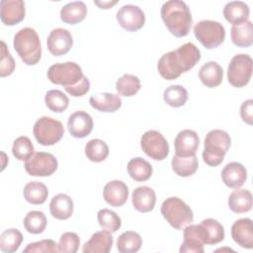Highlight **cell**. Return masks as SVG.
Wrapping results in <instances>:
<instances>
[{
  "label": "cell",
  "mask_w": 253,
  "mask_h": 253,
  "mask_svg": "<svg viewBox=\"0 0 253 253\" xmlns=\"http://www.w3.org/2000/svg\"><path fill=\"white\" fill-rule=\"evenodd\" d=\"M220 176L225 186L238 189L246 182L247 170L239 162H229L221 170Z\"/></svg>",
  "instance_id": "cell-19"
},
{
  "label": "cell",
  "mask_w": 253,
  "mask_h": 253,
  "mask_svg": "<svg viewBox=\"0 0 253 253\" xmlns=\"http://www.w3.org/2000/svg\"><path fill=\"white\" fill-rule=\"evenodd\" d=\"M253 62L250 55L239 53L234 55L227 67L228 82L236 88L246 86L252 76Z\"/></svg>",
  "instance_id": "cell-9"
},
{
  "label": "cell",
  "mask_w": 253,
  "mask_h": 253,
  "mask_svg": "<svg viewBox=\"0 0 253 253\" xmlns=\"http://www.w3.org/2000/svg\"><path fill=\"white\" fill-rule=\"evenodd\" d=\"M73 39L70 32L63 28L53 29L46 40V45L49 52L54 56L66 54L72 47Z\"/></svg>",
  "instance_id": "cell-13"
},
{
  "label": "cell",
  "mask_w": 253,
  "mask_h": 253,
  "mask_svg": "<svg viewBox=\"0 0 253 253\" xmlns=\"http://www.w3.org/2000/svg\"><path fill=\"white\" fill-rule=\"evenodd\" d=\"M25 18V3L23 0H1L0 19L7 26H14Z\"/></svg>",
  "instance_id": "cell-16"
},
{
  "label": "cell",
  "mask_w": 253,
  "mask_h": 253,
  "mask_svg": "<svg viewBox=\"0 0 253 253\" xmlns=\"http://www.w3.org/2000/svg\"><path fill=\"white\" fill-rule=\"evenodd\" d=\"M93 126L92 117L84 111H77L71 114L67 121L69 133L77 138H83L89 135L93 129Z\"/></svg>",
  "instance_id": "cell-15"
},
{
  "label": "cell",
  "mask_w": 253,
  "mask_h": 253,
  "mask_svg": "<svg viewBox=\"0 0 253 253\" xmlns=\"http://www.w3.org/2000/svg\"><path fill=\"white\" fill-rule=\"evenodd\" d=\"M252 111H253V100L252 99H248L241 104L240 117H241L242 121L249 126H252V124H253Z\"/></svg>",
  "instance_id": "cell-47"
},
{
  "label": "cell",
  "mask_w": 253,
  "mask_h": 253,
  "mask_svg": "<svg viewBox=\"0 0 253 253\" xmlns=\"http://www.w3.org/2000/svg\"><path fill=\"white\" fill-rule=\"evenodd\" d=\"M23 195L25 200L32 205H42L48 196L47 187L39 181H32L24 187Z\"/></svg>",
  "instance_id": "cell-32"
},
{
  "label": "cell",
  "mask_w": 253,
  "mask_h": 253,
  "mask_svg": "<svg viewBox=\"0 0 253 253\" xmlns=\"http://www.w3.org/2000/svg\"><path fill=\"white\" fill-rule=\"evenodd\" d=\"M58 252L57 244L52 239H42L29 243L23 253H55Z\"/></svg>",
  "instance_id": "cell-44"
},
{
  "label": "cell",
  "mask_w": 253,
  "mask_h": 253,
  "mask_svg": "<svg viewBox=\"0 0 253 253\" xmlns=\"http://www.w3.org/2000/svg\"><path fill=\"white\" fill-rule=\"evenodd\" d=\"M14 48L23 62L27 65L37 64L42 56V45L35 29L26 27L14 36Z\"/></svg>",
  "instance_id": "cell-3"
},
{
  "label": "cell",
  "mask_w": 253,
  "mask_h": 253,
  "mask_svg": "<svg viewBox=\"0 0 253 253\" xmlns=\"http://www.w3.org/2000/svg\"><path fill=\"white\" fill-rule=\"evenodd\" d=\"M161 214L175 229H183L192 223L194 214L192 209L180 198H167L161 205Z\"/></svg>",
  "instance_id": "cell-5"
},
{
  "label": "cell",
  "mask_w": 253,
  "mask_h": 253,
  "mask_svg": "<svg viewBox=\"0 0 253 253\" xmlns=\"http://www.w3.org/2000/svg\"><path fill=\"white\" fill-rule=\"evenodd\" d=\"M142 151L156 161L165 159L169 154V144L163 134L157 130L150 129L145 131L140 138Z\"/></svg>",
  "instance_id": "cell-11"
},
{
  "label": "cell",
  "mask_w": 253,
  "mask_h": 253,
  "mask_svg": "<svg viewBox=\"0 0 253 253\" xmlns=\"http://www.w3.org/2000/svg\"><path fill=\"white\" fill-rule=\"evenodd\" d=\"M173 171L180 177H189L196 173L199 167L198 158L196 155L189 157H180L174 155L171 160Z\"/></svg>",
  "instance_id": "cell-33"
},
{
  "label": "cell",
  "mask_w": 253,
  "mask_h": 253,
  "mask_svg": "<svg viewBox=\"0 0 253 253\" xmlns=\"http://www.w3.org/2000/svg\"><path fill=\"white\" fill-rule=\"evenodd\" d=\"M142 245L141 236L132 230L123 232L117 240V249L121 253L137 252Z\"/></svg>",
  "instance_id": "cell-34"
},
{
  "label": "cell",
  "mask_w": 253,
  "mask_h": 253,
  "mask_svg": "<svg viewBox=\"0 0 253 253\" xmlns=\"http://www.w3.org/2000/svg\"><path fill=\"white\" fill-rule=\"evenodd\" d=\"M23 241V234L16 228H8L0 235V249L5 253L16 252Z\"/></svg>",
  "instance_id": "cell-35"
},
{
  "label": "cell",
  "mask_w": 253,
  "mask_h": 253,
  "mask_svg": "<svg viewBox=\"0 0 253 253\" xmlns=\"http://www.w3.org/2000/svg\"><path fill=\"white\" fill-rule=\"evenodd\" d=\"M57 166V159L51 153L44 151L34 152L24 163L26 172L35 177L50 176L56 171Z\"/></svg>",
  "instance_id": "cell-10"
},
{
  "label": "cell",
  "mask_w": 253,
  "mask_h": 253,
  "mask_svg": "<svg viewBox=\"0 0 253 253\" xmlns=\"http://www.w3.org/2000/svg\"><path fill=\"white\" fill-rule=\"evenodd\" d=\"M116 18L119 25L128 32L138 31L145 23L143 11L138 6L132 4L122 6L117 12Z\"/></svg>",
  "instance_id": "cell-12"
},
{
  "label": "cell",
  "mask_w": 253,
  "mask_h": 253,
  "mask_svg": "<svg viewBox=\"0 0 253 253\" xmlns=\"http://www.w3.org/2000/svg\"><path fill=\"white\" fill-rule=\"evenodd\" d=\"M230 38L238 47H248L253 43V26L248 20L245 23L232 26L230 29Z\"/></svg>",
  "instance_id": "cell-30"
},
{
  "label": "cell",
  "mask_w": 253,
  "mask_h": 253,
  "mask_svg": "<svg viewBox=\"0 0 253 253\" xmlns=\"http://www.w3.org/2000/svg\"><path fill=\"white\" fill-rule=\"evenodd\" d=\"M160 14L166 28L174 37L183 38L190 33L193 18L190 8L184 1H166L161 7Z\"/></svg>",
  "instance_id": "cell-2"
},
{
  "label": "cell",
  "mask_w": 253,
  "mask_h": 253,
  "mask_svg": "<svg viewBox=\"0 0 253 253\" xmlns=\"http://www.w3.org/2000/svg\"><path fill=\"white\" fill-rule=\"evenodd\" d=\"M140 80L132 74H124L116 82V90L121 96L131 97L140 90Z\"/></svg>",
  "instance_id": "cell-36"
},
{
  "label": "cell",
  "mask_w": 253,
  "mask_h": 253,
  "mask_svg": "<svg viewBox=\"0 0 253 253\" xmlns=\"http://www.w3.org/2000/svg\"><path fill=\"white\" fill-rule=\"evenodd\" d=\"M231 237L240 247L253 248V225L248 217L237 219L231 226Z\"/></svg>",
  "instance_id": "cell-17"
},
{
  "label": "cell",
  "mask_w": 253,
  "mask_h": 253,
  "mask_svg": "<svg viewBox=\"0 0 253 253\" xmlns=\"http://www.w3.org/2000/svg\"><path fill=\"white\" fill-rule=\"evenodd\" d=\"M198 226L204 244H217L224 239V228L216 219L206 218Z\"/></svg>",
  "instance_id": "cell-20"
},
{
  "label": "cell",
  "mask_w": 253,
  "mask_h": 253,
  "mask_svg": "<svg viewBox=\"0 0 253 253\" xmlns=\"http://www.w3.org/2000/svg\"><path fill=\"white\" fill-rule=\"evenodd\" d=\"M112 233L107 230L96 231L82 247L83 253H108L113 247Z\"/></svg>",
  "instance_id": "cell-21"
},
{
  "label": "cell",
  "mask_w": 253,
  "mask_h": 253,
  "mask_svg": "<svg viewBox=\"0 0 253 253\" xmlns=\"http://www.w3.org/2000/svg\"><path fill=\"white\" fill-rule=\"evenodd\" d=\"M94 3L96 5H98L101 9H109L112 6H114L115 4L118 3V1H103V2H99V1H94Z\"/></svg>",
  "instance_id": "cell-48"
},
{
  "label": "cell",
  "mask_w": 253,
  "mask_h": 253,
  "mask_svg": "<svg viewBox=\"0 0 253 253\" xmlns=\"http://www.w3.org/2000/svg\"><path fill=\"white\" fill-rule=\"evenodd\" d=\"M231 139L229 134L222 129H212L205 137L203 160L211 167L218 166L224 159L229 149Z\"/></svg>",
  "instance_id": "cell-4"
},
{
  "label": "cell",
  "mask_w": 253,
  "mask_h": 253,
  "mask_svg": "<svg viewBox=\"0 0 253 253\" xmlns=\"http://www.w3.org/2000/svg\"><path fill=\"white\" fill-rule=\"evenodd\" d=\"M131 202L133 208L139 212L151 211L156 203L155 192L148 186L137 187L131 194Z\"/></svg>",
  "instance_id": "cell-22"
},
{
  "label": "cell",
  "mask_w": 253,
  "mask_h": 253,
  "mask_svg": "<svg viewBox=\"0 0 253 253\" xmlns=\"http://www.w3.org/2000/svg\"><path fill=\"white\" fill-rule=\"evenodd\" d=\"M80 239L75 232H64L59 238L57 244L58 252L60 253H76L79 249Z\"/></svg>",
  "instance_id": "cell-43"
},
{
  "label": "cell",
  "mask_w": 253,
  "mask_h": 253,
  "mask_svg": "<svg viewBox=\"0 0 253 253\" xmlns=\"http://www.w3.org/2000/svg\"><path fill=\"white\" fill-rule=\"evenodd\" d=\"M46 75L51 83L61 85L64 88L76 85L84 76L82 68L73 61L52 64L48 68Z\"/></svg>",
  "instance_id": "cell-7"
},
{
  "label": "cell",
  "mask_w": 253,
  "mask_h": 253,
  "mask_svg": "<svg viewBox=\"0 0 253 253\" xmlns=\"http://www.w3.org/2000/svg\"><path fill=\"white\" fill-rule=\"evenodd\" d=\"M199 78L208 88H214L221 84L223 70L215 61H208L199 70Z\"/></svg>",
  "instance_id": "cell-27"
},
{
  "label": "cell",
  "mask_w": 253,
  "mask_h": 253,
  "mask_svg": "<svg viewBox=\"0 0 253 253\" xmlns=\"http://www.w3.org/2000/svg\"><path fill=\"white\" fill-rule=\"evenodd\" d=\"M200 145V137L193 129H183L175 137V155L189 157L196 155Z\"/></svg>",
  "instance_id": "cell-14"
},
{
  "label": "cell",
  "mask_w": 253,
  "mask_h": 253,
  "mask_svg": "<svg viewBox=\"0 0 253 253\" xmlns=\"http://www.w3.org/2000/svg\"><path fill=\"white\" fill-rule=\"evenodd\" d=\"M163 99L166 104L173 108H179L186 104L188 100V92L181 85H171L163 92Z\"/></svg>",
  "instance_id": "cell-39"
},
{
  "label": "cell",
  "mask_w": 253,
  "mask_h": 253,
  "mask_svg": "<svg viewBox=\"0 0 253 253\" xmlns=\"http://www.w3.org/2000/svg\"><path fill=\"white\" fill-rule=\"evenodd\" d=\"M224 19L232 26L245 23L249 19V6L242 1H230L223 8Z\"/></svg>",
  "instance_id": "cell-24"
},
{
  "label": "cell",
  "mask_w": 253,
  "mask_h": 253,
  "mask_svg": "<svg viewBox=\"0 0 253 253\" xmlns=\"http://www.w3.org/2000/svg\"><path fill=\"white\" fill-rule=\"evenodd\" d=\"M151 164L141 157H134L127 163V172L131 179L136 182L147 181L152 175Z\"/></svg>",
  "instance_id": "cell-31"
},
{
  "label": "cell",
  "mask_w": 253,
  "mask_h": 253,
  "mask_svg": "<svg viewBox=\"0 0 253 253\" xmlns=\"http://www.w3.org/2000/svg\"><path fill=\"white\" fill-rule=\"evenodd\" d=\"M87 16V6L82 1H73L67 3L60 9V19L62 22L75 25L85 19Z\"/></svg>",
  "instance_id": "cell-29"
},
{
  "label": "cell",
  "mask_w": 253,
  "mask_h": 253,
  "mask_svg": "<svg viewBox=\"0 0 253 253\" xmlns=\"http://www.w3.org/2000/svg\"><path fill=\"white\" fill-rule=\"evenodd\" d=\"M228 207L235 213L249 211L253 206L252 194L246 189H236L228 197Z\"/></svg>",
  "instance_id": "cell-28"
},
{
  "label": "cell",
  "mask_w": 253,
  "mask_h": 253,
  "mask_svg": "<svg viewBox=\"0 0 253 253\" xmlns=\"http://www.w3.org/2000/svg\"><path fill=\"white\" fill-rule=\"evenodd\" d=\"M193 32L196 39L208 49L217 47L225 39L224 27L219 22L212 20H202L198 22Z\"/></svg>",
  "instance_id": "cell-6"
},
{
  "label": "cell",
  "mask_w": 253,
  "mask_h": 253,
  "mask_svg": "<svg viewBox=\"0 0 253 253\" xmlns=\"http://www.w3.org/2000/svg\"><path fill=\"white\" fill-rule=\"evenodd\" d=\"M44 103L50 111L54 113H61L67 109L69 99L60 90H49L45 93Z\"/></svg>",
  "instance_id": "cell-40"
},
{
  "label": "cell",
  "mask_w": 253,
  "mask_h": 253,
  "mask_svg": "<svg viewBox=\"0 0 253 253\" xmlns=\"http://www.w3.org/2000/svg\"><path fill=\"white\" fill-rule=\"evenodd\" d=\"M103 197L107 204L112 207H122L127 201L128 188L120 180L108 182L103 190Z\"/></svg>",
  "instance_id": "cell-18"
},
{
  "label": "cell",
  "mask_w": 253,
  "mask_h": 253,
  "mask_svg": "<svg viewBox=\"0 0 253 253\" xmlns=\"http://www.w3.org/2000/svg\"><path fill=\"white\" fill-rule=\"evenodd\" d=\"M97 218L100 226L111 233L116 232L122 225L121 217L109 209L100 210L97 213Z\"/></svg>",
  "instance_id": "cell-41"
},
{
  "label": "cell",
  "mask_w": 253,
  "mask_h": 253,
  "mask_svg": "<svg viewBox=\"0 0 253 253\" xmlns=\"http://www.w3.org/2000/svg\"><path fill=\"white\" fill-rule=\"evenodd\" d=\"M201 59V51L193 42H186L178 48L164 53L157 62L162 78L175 80L182 73L192 69Z\"/></svg>",
  "instance_id": "cell-1"
},
{
  "label": "cell",
  "mask_w": 253,
  "mask_h": 253,
  "mask_svg": "<svg viewBox=\"0 0 253 253\" xmlns=\"http://www.w3.org/2000/svg\"><path fill=\"white\" fill-rule=\"evenodd\" d=\"M85 155L92 162H102L109 155V146L102 139H91L85 145Z\"/></svg>",
  "instance_id": "cell-37"
},
{
  "label": "cell",
  "mask_w": 253,
  "mask_h": 253,
  "mask_svg": "<svg viewBox=\"0 0 253 253\" xmlns=\"http://www.w3.org/2000/svg\"><path fill=\"white\" fill-rule=\"evenodd\" d=\"M23 223L28 232L32 234H40L44 231L47 220L42 211H32L27 213Z\"/></svg>",
  "instance_id": "cell-38"
},
{
  "label": "cell",
  "mask_w": 253,
  "mask_h": 253,
  "mask_svg": "<svg viewBox=\"0 0 253 253\" xmlns=\"http://www.w3.org/2000/svg\"><path fill=\"white\" fill-rule=\"evenodd\" d=\"M64 89L69 95H71L73 97H81L89 91L90 82H89V79L84 75L79 83H77L76 85H74L72 87H68V88H64Z\"/></svg>",
  "instance_id": "cell-46"
},
{
  "label": "cell",
  "mask_w": 253,
  "mask_h": 253,
  "mask_svg": "<svg viewBox=\"0 0 253 253\" xmlns=\"http://www.w3.org/2000/svg\"><path fill=\"white\" fill-rule=\"evenodd\" d=\"M89 103L97 111L104 113H114L122 106V99L113 93H98L90 97Z\"/></svg>",
  "instance_id": "cell-26"
},
{
  "label": "cell",
  "mask_w": 253,
  "mask_h": 253,
  "mask_svg": "<svg viewBox=\"0 0 253 253\" xmlns=\"http://www.w3.org/2000/svg\"><path fill=\"white\" fill-rule=\"evenodd\" d=\"M34 145L31 141V139L28 136L22 135L17 137L12 146V153L14 157L18 160H26L29 156H31L35 151Z\"/></svg>",
  "instance_id": "cell-42"
},
{
  "label": "cell",
  "mask_w": 253,
  "mask_h": 253,
  "mask_svg": "<svg viewBox=\"0 0 253 253\" xmlns=\"http://www.w3.org/2000/svg\"><path fill=\"white\" fill-rule=\"evenodd\" d=\"M15 69V60L11 55L4 41H1V59H0V76L6 77L11 75Z\"/></svg>",
  "instance_id": "cell-45"
},
{
  "label": "cell",
  "mask_w": 253,
  "mask_h": 253,
  "mask_svg": "<svg viewBox=\"0 0 253 253\" xmlns=\"http://www.w3.org/2000/svg\"><path fill=\"white\" fill-rule=\"evenodd\" d=\"M204 243L201 239L198 224H189L184 227L181 253H204Z\"/></svg>",
  "instance_id": "cell-23"
},
{
  "label": "cell",
  "mask_w": 253,
  "mask_h": 253,
  "mask_svg": "<svg viewBox=\"0 0 253 253\" xmlns=\"http://www.w3.org/2000/svg\"><path fill=\"white\" fill-rule=\"evenodd\" d=\"M73 201L66 194H57L53 196L49 204V211L51 215L60 220L68 219L73 213Z\"/></svg>",
  "instance_id": "cell-25"
},
{
  "label": "cell",
  "mask_w": 253,
  "mask_h": 253,
  "mask_svg": "<svg viewBox=\"0 0 253 253\" xmlns=\"http://www.w3.org/2000/svg\"><path fill=\"white\" fill-rule=\"evenodd\" d=\"M33 133L36 140L44 146L58 142L64 134L63 125L50 117H42L34 125Z\"/></svg>",
  "instance_id": "cell-8"
}]
</instances>
